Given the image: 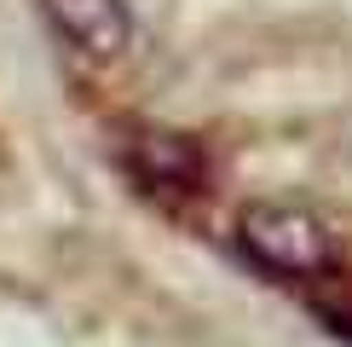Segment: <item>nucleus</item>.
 <instances>
[{
	"mask_svg": "<svg viewBox=\"0 0 352 347\" xmlns=\"http://www.w3.org/2000/svg\"><path fill=\"white\" fill-rule=\"evenodd\" d=\"M237 249L283 284H318L341 272V238L318 209L289 197H260L237 214Z\"/></svg>",
	"mask_w": 352,
	"mask_h": 347,
	"instance_id": "f257e3e1",
	"label": "nucleus"
},
{
	"mask_svg": "<svg viewBox=\"0 0 352 347\" xmlns=\"http://www.w3.org/2000/svg\"><path fill=\"white\" fill-rule=\"evenodd\" d=\"M41 6H47L58 35L81 58H93V64H110V58H122L133 47V12H127V0H41Z\"/></svg>",
	"mask_w": 352,
	"mask_h": 347,
	"instance_id": "f03ea898",
	"label": "nucleus"
},
{
	"mask_svg": "<svg viewBox=\"0 0 352 347\" xmlns=\"http://www.w3.org/2000/svg\"><path fill=\"white\" fill-rule=\"evenodd\" d=\"M127 168L151 191H179V197L208 191V156L185 134H168V127H144V134L127 139Z\"/></svg>",
	"mask_w": 352,
	"mask_h": 347,
	"instance_id": "7ed1b4c3",
	"label": "nucleus"
}]
</instances>
